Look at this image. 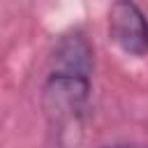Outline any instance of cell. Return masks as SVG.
Listing matches in <instances>:
<instances>
[{
    "mask_svg": "<svg viewBox=\"0 0 148 148\" xmlns=\"http://www.w3.org/2000/svg\"><path fill=\"white\" fill-rule=\"evenodd\" d=\"M109 37L127 56L148 53V16L134 0H116L109 9Z\"/></svg>",
    "mask_w": 148,
    "mask_h": 148,
    "instance_id": "obj_2",
    "label": "cell"
},
{
    "mask_svg": "<svg viewBox=\"0 0 148 148\" xmlns=\"http://www.w3.org/2000/svg\"><path fill=\"white\" fill-rule=\"evenodd\" d=\"M92 46L81 30L60 35L51 51L49 76L42 104L51 123H76L88 104L92 88Z\"/></svg>",
    "mask_w": 148,
    "mask_h": 148,
    "instance_id": "obj_1",
    "label": "cell"
},
{
    "mask_svg": "<svg viewBox=\"0 0 148 148\" xmlns=\"http://www.w3.org/2000/svg\"><path fill=\"white\" fill-rule=\"evenodd\" d=\"M99 148H134V146H127V143H111V146H99Z\"/></svg>",
    "mask_w": 148,
    "mask_h": 148,
    "instance_id": "obj_3",
    "label": "cell"
}]
</instances>
